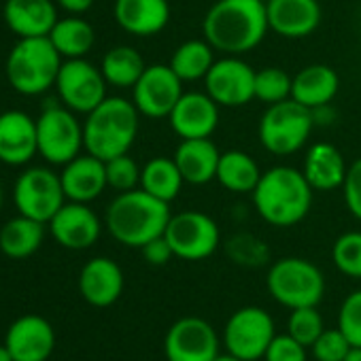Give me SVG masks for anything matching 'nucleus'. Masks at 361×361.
I'll return each instance as SVG.
<instances>
[{"mask_svg":"<svg viewBox=\"0 0 361 361\" xmlns=\"http://www.w3.org/2000/svg\"><path fill=\"white\" fill-rule=\"evenodd\" d=\"M140 251H142L145 262L151 264V266H166L174 257L172 247H170V243L166 240L164 234L157 236V238H153V240H149L145 247H140Z\"/></svg>","mask_w":361,"mask_h":361,"instance_id":"79ce46f5","label":"nucleus"},{"mask_svg":"<svg viewBox=\"0 0 361 361\" xmlns=\"http://www.w3.org/2000/svg\"><path fill=\"white\" fill-rule=\"evenodd\" d=\"M219 104L207 92L183 94L168 115L170 128L183 138H211L219 126Z\"/></svg>","mask_w":361,"mask_h":361,"instance_id":"a211bd4d","label":"nucleus"},{"mask_svg":"<svg viewBox=\"0 0 361 361\" xmlns=\"http://www.w3.org/2000/svg\"><path fill=\"white\" fill-rule=\"evenodd\" d=\"M45 238V224L18 215L0 228V251L11 259H26L35 255Z\"/></svg>","mask_w":361,"mask_h":361,"instance_id":"cd10ccee","label":"nucleus"},{"mask_svg":"<svg viewBox=\"0 0 361 361\" xmlns=\"http://www.w3.org/2000/svg\"><path fill=\"white\" fill-rule=\"evenodd\" d=\"M219 334L202 317H180L164 336L166 361H213L219 355Z\"/></svg>","mask_w":361,"mask_h":361,"instance_id":"ddd939ff","label":"nucleus"},{"mask_svg":"<svg viewBox=\"0 0 361 361\" xmlns=\"http://www.w3.org/2000/svg\"><path fill=\"white\" fill-rule=\"evenodd\" d=\"M207 94L224 109L245 106L255 98V68L238 56L215 60L204 77Z\"/></svg>","mask_w":361,"mask_h":361,"instance_id":"2eb2a0df","label":"nucleus"},{"mask_svg":"<svg viewBox=\"0 0 361 361\" xmlns=\"http://www.w3.org/2000/svg\"><path fill=\"white\" fill-rule=\"evenodd\" d=\"M213 51L215 49L204 39L185 41L174 49L170 58V68L178 75L180 81H200L215 64Z\"/></svg>","mask_w":361,"mask_h":361,"instance_id":"473e14b6","label":"nucleus"},{"mask_svg":"<svg viewBox=\"0 0 361 361\" xmlns=\"http://www.w3.org/2000/svg\"><path fill=\"white\" fill-rule=\"evenodd\" d=\"M268 293L285 308L319 306L325 295V276L312 262L304 257L276 259L266 276Z\"/></svg>","mask_w":361,"mask_h":361,"instance_id":"423d86ee","label":"nucleus"},{"mask_svg":"<svg viewBox=\"0 0 361 361\" xmlns=\"http://www.w3.org/2000/svg\"><path fill=\"white\" fill-rule=\"evenodd\" d=\"M5 344L13 361H47L56 348V331L41 314H24L11 323Z\"/></svg>","mask_w":361,"mask_h":361,"instance_id":"f3484780","label":"nucleus"},{"mask_svg":"<svg viewBox=\"0 0 361 361\" xmlns=\"http://www.w3.org/2000/svg\"><path fill=\"white\" fill-rule=\"evenodd\" d=\"M47 226L54 240L71 251H83L94 247L102 234V221L90 209V204L71 200H66V204L54 215Z\"/></svg>","mask_w":361,"mask_h":361,"instance_id":"dca6fc26","label":"nucleus"},{"mask_svg":"<svg viewBox=\"0 0 361 361\" xmlns=\"http://www.w3.org/2000/svg\"><path fill=\"white\" fill-rule=\"evenodd\" d=\"M170 217L172 211L168 202L136 188L132 192L117 194L106 209L104 226L119 245L140 249L166 232Z\"/></svg>","mask_w":361,"mask_h":361,"instance_id":"7ed1b4c3","label":"nucleus"},{"mask_svg":"<svg viewBox=\"0 0 361 361\" xmlns=\"http://www.w3.org/2000/svg\"><path fill=\"white\" fill-rule=\"evenodd\" d=\"M338 327L353 346H361V289L350 291L338 310Z\"/></svg>","mask_w":361,"mask_h":361,"instance_id":"58836bf2","label":"nucleus"},{"mask_svg":"<svg viewBox=\"0 0 361 361\" xmlns=\"http://www.w3.org/2000/svg\"><path fill=\"white\" fill-rule=\"evenodd\" d=\"M268 11L264 0H217L202 20L204 41L228 56L255 49L266 32Z\"/></svg>","mask_w":361,"mask_h":361,"instance_id":"f257e3e1","label":"nucleus"},{"mask_svg":"<svg viewBox=\"0 0 361 361\" xmlns=\"http://www.w3.org/2000/svg\"><path fill=\"white\" fill-rule=\"evenodd\" d=\"M350 348L353 344L342 334V329L331 327V329H323V334L310 346V353L317 361H344Z\"/></svg>","mask_w":361,"mask_h":361,"instance_id":"4c0bfd02","label":"nucleus"},{"mask_svg":"<svg viewBox=\"0 0 361 361\" xmlns=\"http://www.w3.org/2000/svg\"><path fill=\"white\" fill-rule=\"evenodd\" d=\"M213 361H243V359H240V357H236V355H232V353H228V350H226V353H219V355H217V357H215V359H213Z\"/></svg>","mask_w":361,"mask_h":361,"instance_id":"a18cd8bd","label":"nucleus"},{"mask_svg":"<svg viewBox=\"0 0 361 361\" xmlns=\"http://www.w3.org/2000/svg\"><path fill=\"white\" fill-rule=\"evenodd\" d=\"M314 128V113L293 98L268 104L259 119V142L272 155H291L300 151Z\"/></svg>","mask_w":361,"mask_h":361,"instance_id":"0eeeda50","label":"nucleus"},{"mask_svg":"<svg viewBox=\"0 0 361 361\" xmlns=\"http://www.w3.org/2000/svg\"><path fill=\"white\" fill-rule=\"evenodd\" d=\"M37 153V119L24 111L0 113V161L7 166H26Z\"/></svg>","mask_w":361,"mask_h":361,"instance_id":"6ab92c4d","label":"nucleus"},{"mask_svg":"<svg viewBox=\"0 0 361 361\" xmlns=\"http://www.w3.org/2000/svg\"><path fill=\"white\" fill-rule=\"evenodd\" d=\"M276 329L268 310L259 306H243L228 319L224 327V346L243 361L264 359Z\"/></svg>","mask_w":361,"mask_h":361,"instance_id":"9b49d317","label":"nucleus"},{"mask_svg":"<svg viewBox=\"0 0 361 361\" xmlns=\"http://www.w3.org/2000/svg\"><path fill=\"white\" fill-rule=\"evenodd\" d=\"M344 361H361V346H353L344 357Z\"/></svg>","mask_w":361,"mask_h":361,"instance_id":"c03bdc74","label":"nucleus"},{"mask_svg":"<svg viewBox=\"0 0 361 361\" xmlns=\"http://www.w3.org/2000/svg\"><path fill=\"white\" fill-rule=\"evenodd\" d=\"M291 83L287 71L279 66H266L255 71V98L266 104H276L291 98Z\"/></svg>","mask_w":361,"mask_h":361,"instance_id":"72a5a7b5","label":"nucleus"},{"mask_svg":"<svg viewBox=\"0 0 361 361\" xmlns=\"http://www.w3.org/2000/svg\"><path fill=\"white\" fill-rule=\"evenodd\" d=\"M0 361H13V357H11V353H9L7 344H0Z\"/></svg>","mask_w":361,"mask_h":361,"instance_id":"49530a36","label":"nucleus"},{"mask_svg":"<svg viewBox=\"0 0 361 361\" xmlns=\"http://www.w3.org/2000/svg\"><path fill=\"white\" fill-rule=\"evenodd\" d=\"M185 178L180 174L174 157H153L142 166L140 172V190H145L147 194L164 200V202H172L178 198L180 188H183Z\"/></svg>","mask_w":361,"mask_h":361,"instance_id":"c756f323","label":"nucleus"},{"mask_svg":"<svg viewBox=\"0 0 361 361\" xmlns=\"http://www.w3.org/2000/svg\"><path fill=\"white\" fill-rule=\"evenodd\" d=\"M49 41L64 60H75L85 58L92 51L96 43V32L92 24L85 22L81 16H68L56 22L54 30L49 32Z\"/></svg>","mask_w":361,"mask_h":361,"instance_id":"7c9ffc66","label":"nucleus"},{"mask_svg":"<svg viewBox=\"0 0 361 361\" xmlns=\"http://www.w3.org/2000/svg\"><path fill=\"white\" fill-rule=\"evenodd\" d=\"M302 172L314 192H334L344 185L348 166L338 147L329 142H317L308 149Z\"/></svg>","mask_w":361,"mask_h":361,"instance_id":"a878e982","label":"nucleus"},{"mask_svg":"<svg viewBox=\"0 0 361 361\" xmlns=\"http://www.w3.org/2000/svg\"><path fill=\"white\" fill-rule=\"evenodd\" d=\"M64 58L49 37L20 39L7 56L5 73L11 87L24 96H41L56 87Z\"/></svg>","mask_w":361,"mask_h":361,"instance_id":"39448f33","label":"nucleus"},{"mask_svg":"<svg viewBox=\"0 0 361 361\" xmlns=\"http://www.w3.org/2000/svg\"><path fill=\"white\" fill-rule=\"evenodd\" d=\"M312 188L302 170L291 166H272L262 172L253 190V204L257 215L274 228L298 226L310 211Z\"/></svg>","mask_w":361,"mask_h":361,"instance_id":"f03ea898","label":"nucleus"},{"mask_svg":"<svg viewBox=\"0 0 361 361\" xmlns=\"http://www.w3.org/2000/svg\"><path fill=\"white\" fill-rule=\"evenodd\" d=\"M325 323L317 306H304V308H293L287 321V334L293 336L298 342H302L306 348L314 344V340L323 334Z\"/></svg>","mask_w":361,"mask_h":361,"instance_id":"c9c22d12","label":"nucleus"},{"mask_svg":"<svg viewBox=\"0 0 361 361\" xmlns=\"http://www.w3.org/2000/svg\"><path fill=\"white\" fill-rule=\"evenodd\" d=\"M342 192H344L346 209L350 211V215L355 219L361 221V157L355 159L348 166V172H346V178H344Z\"/></svg>","mask_w":361,"mask_h":361,"instance_id":"a19ab883","label":"nucleus"},{"mask_svg":"<svg viewBox=\"0 0 361 361\" xmlns=\"http://www.w3.org/2000/svg\"><path fill=\"white\" fill-rule=\"evenodd\" d=\"M164 236L170 243L174 257L185 262H202L211 257L221 243L217 221L200 211H183L172 215Z\"/></svg>","mask_w":361,"mask_h":361,"instance_id":"9d476101","label":"nucleus"},{"mask_svg":"<svg viewBox=\"0 0 361 361\" xmlns=\"http://www.w3.org/2000/svg\"><path fill=\"white\" fill-rule=\"evenodd\" d=\"M331 262L342 274L361 279V232L340 234L331 247Z\"/></svg>","mask_w":361,"mask_h":361,"instance_id":"f704fd0d","label":"nucleus"},{"mask_svg":"<svg viewBox=\"0 0 361 361\" xmlns=\"http://www.w3.org/2000/svg\"><path fill=\"white\" fill-rule=\"evenodd\" d=\"M262 178V170L257 161L238 149H230L221 153L219 168H217V180L232 192V194H253Z\"/></svg>","mask_w":361,"mask_h":361,"instance_id":"c85d7f7f","label":"nucleus"},{"mask_svg":"<svg viewBox=\"0 0 361 361\" xmlns=\"http://www.w3.org/2000/svg\"><path fill=\"white\" fill-rule=\"evenodd\" d=\"M37 138L41 157L54 166L68 164L85 149L83 123L77 119V113L54 100L43 104L37 117Z\"/></svg>","mask_w":361,"mask_h":361,"instance_id":"6e6552de","label":"nucleus"},{"mask_svg":"<svg viewBox=\"0 0 361 361\" xmlns=\"http://www.w3.org/2000/svg\"><path fill=\"white\" fill-rule=\"evenodd\" d=\"M13 202L20 215L41 224H49L66 204V194L58 172L45 166L24 170L13 188Z\"/></svg>","mask_w":361,"mask_h":361,"instance_id":"1a4fd4ad","label":"nucleus"},{"mask_svg":"<svg viewBox=\"0 0 361 361\" xmlns=\"http://www.w3.org/2000/svg\"><path fill=\"white\" fill-rule=\"evenodd\" d=\"M172 157L190 185H207L217 178L221 151L211 138H183Z\"/></svg>","mask_w":361,"mask_h":361,"instance_id":"393cba45","label":"nucleus"},{"mask_svg":"<svg viewBox=\"0 0 361 361\" xmlns=\"http://www.w3.org/2000/svg\"><path fill=\"white\" fill-rule=\"evenodd\" d=\"M104 164H106V183L111 190H115L117 194H123V192H132V190L140 188L142 168L128 153L117 155Z\"/></svg>","mask_w":361,"mask_h":361,"instance_id":"e433bc0d","label":"nucleus"},{"mask_svg":"<svg viewBox=\"0 0 361 361\" xmlns=\"http://www.w3.org/2000/svg\"><path fill=\"white\" fill-rule=\"evenodd\" d=\"M338 87H340V77L331 66L310 64L293 77L291 98L314 111L327 106L336 98Z\"/></svg>","mask_w":361,"mask_h":361,"instance_id":"bb28decb","label":"nucleus"},{"mask_svg":"<svg viewBox=\"0 0 361 361\" xmlns=\"http://www.w3.org/2000/svg\"><path fill=\"white\" fill-rule=\"evenodd\" d=\"M66 200L90 204L100 198L109 188L106 183V164L92 153H79L75 159L62 166L60 172Z\"/></svg>","mask_w":361,"mask_h":361,"instance_id":"aec40b11","label":"nucleus"},{"mask_svg":"<svg viewBox=\"0 0 361 361\" xmlns=\"http://www.w3.org/2000/svg\"><path fill=\"white\" fill-rule=\"evenodd\" d=\"M268 26L283 39H304L321 24L319 0H268Z\"/></svg>","mask_w":361,"mask_h":361,"instance_id":"412c9836","label":"nucleus"},{"mask_svg":"<svg viewBox=\"0 0 361 361\" xmlns=\"http://www.w3.org/2000/svg\"><path fill=\"white\" fill-rule=\"evenodd\" d=\"M264 3H268V0H264Z\"/></svg>","mask_w":361,"mask_h":361,"instance_id":"09e8293b","label":"nucleus"},{"mask_svg":"<svg viewBox=\"0 0 361 361\" xmlns=\"http://www.w3.org/2000/svg\"><path fill=\"white\" fill-rule=\"evenodd\" d=\"M106 85L102 71L85 58L64 60L56 79L60 102L81 115L92 113L106 98Z\"/></svg>","mask_w":361,"mask_h":361,"instance_id":"f8f14e48","label":"nucleus"},{"mask_svg":"<svg viewBox=\"0 0 361 361\" xmlns=\"http://www.w3.org/2000/svg\"><path fill=\"white\" fill-rule=\"evenodd\" d=\"M3 20L20 39H32L49 37L60 18L54 0H7Z\"/></svg>","mask_w":361,"mask_h":361,"instance_id":"5701e85b","label":"nucleus"},{"mask_svg":"<svg viewBox=\"0 0 361 361\" xmlns=\"http://www.w3.org/2000/svg\"><path fill=\"white\" fill-rule=\"evenodd\" d=\"M145 68L147 64L142 56L130 45H117L109 49L100 64V71L106 83L113 87H123V90H132L136 81L140 79V75L145 73Z\"/></svg>","mask_w":361,"mask_h":361,"instance_id":"2f4dec72","label":"nucleus"},{"mask_svg":"<svg viewBox=\"0 0 361 361\" xmlns=\"http://www.w3.org/2000/svg\"><path fill=\"white\" fill-rule=\"evenodd\" d=\"M56 3L68 16H83L85 11H90L94 7L96 0H56Z\"/></svg>","mask_w":361,"mask_h":361,"instance_id":"37998d69","label":"nucleus"},{"mask_svg":"<svg viewBox=\"0 0 361 361\" xmlns=\"http://www.w3.org/2000/svg\"><path fill=\"white\" fill-rule=\"evenodd\" d=\"M264 361H308V348L289 334H276L264 355Z\"/></svg>","mask_w":361,"mask_h":361,"instance_id":"ea45409f","label":"nucleus"},{"mask_svg":"<svg viewBox=\"0 0 361 361\" xmlns=\"http://www.w3.org/2000/svg\"><path fill=\"white\" fill-rule=\"evenodd\" d=\"M79 291L90 306H113L123 293V272L109 257H92L79 272Z\"/></svg>","mask_w":361,"mask_h":361,"instance_id":"4be33fe9","label":"nucleus"},{"mask_svg":"<svg viewBox=\"0 0 361 361\" xmlns=\"http://www.w3.org/2000/svg\"><path fill=\"white\" fill-rule=\"evenodd\" d=\"M3 200H5V194H3V185H0V209H3Z\"/></svg>","mask_w":361,"mask_h":361,"instance_id":"de8ad7c7","label":"nucleus"},{"mask_svg":"<svg viewBox=\"0 0 361 361\" xmlns=\"http://www.w3.org/2000/svg\"><path fill=\"white\" fill-rule=\"evenodd\" d=\"M138 109L121 96H106L83 121V147L102 161L123 155L138 136Z\"/></svg>","mask_w":361,"mask_h":361,"instance_id":"20e7f679","label":"nucleus"},{"mask_svg":"<svg viewBox=\"0 0 361 361\" xmlns=\"http://www.w3.org/2000/svg\"><path fill=\"white\" fill-rule=\"evenodd\" d=\"M113 18L128 35L155 37L170 22V3L168 0H115Z\"/></svg>","mask_w":361,"mask_h":361,"instance_id":"b1692460","label":"nucleus"},{"mask_svg":"<svg viewBox=\"0 0 361 361\" xmlns=\"http://www.w3.org/2000/svg\"><path fill=\"white\" fill-rule=\"evenodd\" d=\"M183 96V81L170 64H151L145 68L132 87V102L140 115L149 119H164L172 113Z\"/></svg>","mask_w":361,"mask_h":361,"instance_id":"4468645a","label":"nucleus"}]
</instances>
